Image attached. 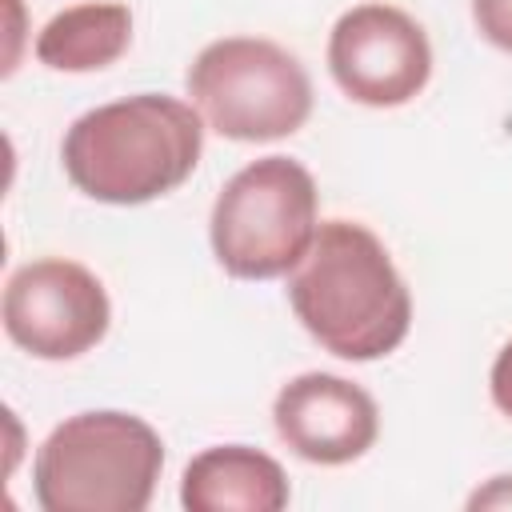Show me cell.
Here are the masks:
<instances>
[{
	"label": "cell",
	"mask_w": 512,
	"mask_h": 512,
	"mask_svg": "<svg viewBox=\"0 0 512 512\" xmlns=\"http://www.w3.org/2000/svg\"><path fill=\"white\" fill-rule=\"evenodd\" d=\"M288 304L304 332L340 360H380L412 328V292L384 240L356 220H324L288 272Z\"/></svg>",
	"instance_id": "1"
},
{
	"label": "cell",
	"mask_w": 512,
	"mask_h": 512,
	"mask_svg": "<svg viewBox=\"0 0 512 512\" xmlns=\"http://www.w3.org/2000/svg\"><path fill=\"white\" fill-rule=\"evenodd\" d=\"M204 116L196 104L136 92L72 120L60 144L68 180L100 204H148L176 192L200 164Z\"/></svg>",
	"instance_id": "2"
},
{
	"label": "cell",
	"mask_w": 512,
	"mask_h": 512,
	"mask_svg": "<svg viewBox=\"0 0 512 512\" xmlns=\"http://www.w3.org/2000/svg\"><path fill=\"white\" fill-rule=\"evenodd\" d=\"M164 468L160 432L116 408L60 420L32 460L44 512H144Z\"/></svg>",
	"instance_id": "3"
},
{
	"label": "cell",
	"mask_w": 512,
	"mask_h": 512,
	"mask_svg": "<svg viewBox=\"0 0 512 512\" xmlns=\"http://www.w3.org/2000/svg\"><path fill=\"white\" fill-rule=\"evenodd\" d=\"M316 228L320 196L312 172L292 156H260L220 188L208 240L228 276L276 280L304 260Z\"/></svg>",
	"instance_id": "4"
},
{
	"label": "cell",
	"mask_w": 512,
	"mask_h": 512,
	"mask_svg": "<svg viewBox=\"0 0 512 512\" xmlns=\"http://www.w3.org/2000/svg\"><path fill=\"white\" fill-rule=\"evenodd\" d=\"M184 84L204 124L224 140H284L312 116V80L304 64L264 36L204 44Z\"/></svg>",
	"instance_id": "5"
},
{
	"label": "cell",
	"mask_w": 512,
	"mask_h": 512,
	"mask_svg": "<svg viewBox=\"0 0 512 512\" xmlns=\"http://www.w3.org/2000/svg\"><path fill=\"white\" fill-rule=\"evenodd\" d=\"M108 324V292L76 260L44 256L16 268L4 284V332L36 360H76L108 336Z\"/></svg>",
	"instance_id": "6"
},
{
	"label": "cell",
	"mask_w": 512,
	"mask_h": 512,
	"mask_svg": "<svg viewBox=\"0 0 512 512\" xmlns=\"http://www.w3.org/2000/svg\"><path fill=\"white\" fill-rule=\"evenodd\" d=\"M328 72L348 100L368 108H400L424 92L432 76V44L404 8L368 0L332 24Z\"/></svg>",
	"instance_id": "7"
},
{
	"label": "cell",
	"mask_w": 512,
	"mask_h": 512,
	"mask_svg": "<svg viewBox=\"0 0 512 512\" xmlns=\"http://www.w3.org/2000/svg\"><path fill=\"white\" fill-rule=\"evenodd\" d=\"M276 436L308 464H352L380 436L376 400L332 372H300L272 400Z\"/></svg>",
	"instance_id": "8"
},
{
	"label": "cell",
	"mask_w": 512,
	"mask_h": 512,
	"mask_svg": "<svg viewBox=\"0 0 512 512\" xmlns=\"http://www.w3.org/2000/svg\"><path fill=\"white\" fill-rule=\"evenodd\" d=\"M288 496L284 468L248 444H212L180 476V504L188 512H280Z\"/></svg>",
	"instance_id": "9"
},
{
	"label": "cell",
	"mask_w": 512,
	"mask_h": 512,
	"mask_svg": "<svg viewBox=\"0 0 512 512\" xmlns=\"http://www.w3.org/2000/svg\"><path fill=\"white\" fill-rule=\"evenodd\" d=\"M132 44L128 4H72L56 12L36 36V60L52 72H100L116 64Z\"/></svg>",
	"instance_id": "10"
},
{
	"label": "cell",
	"mask_w": 512,
	"mask_h": 512,
	"mask_svg": "<svg viewBox=\"0 0 512 512\" xmlns=\"http://www.w3.org/2000/svg\"><path fill=\"white\" fill-rule=\"evenodd\" d=\"M472 20L492 48L512 52V0H472Z\"/></svg>",
	"instance_id": "11"
},
{
	"label": "cell",
	"mask_w": 512,
	"mask_h": 512,
	"mask_svg": "<svg viewBox=\"0 0 512 512\" xmlns=\"http://www.w3.org/2000/svg\"><path fill=\"white\" fill-rule=\"evenodd\" d=\"M488 392H492V404L512 420V340H508V344L496 352V360H492Z\"/></svg>",
	"instance_id": "12"
},
{
	"label": "cell",
	"mask_w": 512,
	"mask_h": 512,
	"mask_svg": "<svg viewBox=\"0 0 512 512\" xmlns=\"http://www.w3.org/2000/svg\"><path fill=\"white\" fill-rule=\"evenodd\" d=\"M480 508L512 512V476H492L488 484H480V488L468 496V512H480Z\"/></svg>",
	"instance_id": "13"
}]
</instances>
